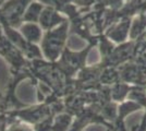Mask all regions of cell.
Returning <instances> with one entry per match:
<instances>
[{"label":"cell","mask_w":146,"mask_h":131,"mask_svg":"<svg viewBox=\"0 0 146 131\" xmlns=\"http://www.w3.org/2000/svg\"><path fill=\"white\" fill-rule=\"evenodd\" d=\"M69 30L70 21L64 22L52 30L44 32L39 48L45 60L49 63H57L60 59L63 50L67 47Z\"/></svg>","instance_id":"obj_1"},{"label":"cell","mask_w":146,"mask_h":131,"mask_svg":"<svg viewBox=\"0 0 146 131\" xmlns=\"http://www.w3.org/2000/svg\"><path fill=\"white\" fill-rule=\"evenodd\" d=\"M95 46V44L88 43L85 48L81 50H72L69 47H66L63 50L60 59L57 61L62 71L67 74L69 79H71L73 75L78 74L83 68L86 67V60L92 48Z\"/></svg>","instance_id":"obj_2"},{"label":"cell","mask_w":146,"mask_h":131,"mask_svg":"<svg viewBox=\"0 0 146 131\" xmlns=\"http://www.w3.org/2000/svg\"><path fill=\"white\" fill-rule=\"evenodd\" d=\"M33 0H0V23L17 27L23 23L27 6Z\"/></svg>","instance_id":"obj_3"},{"label":"cell","mask_w":146,"mask_h":131,"mask_svg":"<svg viewBox=\"0 0 146 131\" xmlns=\"http://www.w3.org/2000/svg\"><path fill=\"white\" fill-rule=\"evenodd\" d=\"M68 21H69V19L67 17L63 15L62 12L57 10L56 8L45 6V8L42 11V14H40L38 24L40 25V27L44 30V32H46L49 30H52V29L63 24L64 22H68Z\"/></svg>","instance_id":"obj_4"},{"label":"cell","mask_w":146,"mask_h":131,"mask_svg":"<svg viewBox=\"0 0 146 131\" xmlns=\"http://www.w3.org/2000/svg\"><path fill=\"white\" fill-rule=\"evenodd\" d=\"M19 31L27 42L39 46L44 35V30L38 23L23 22L19 26Z\"/></svg>","instance_id":"obj_5"},{"label":"cell","mask_w":146,"mask_h":131,"mask_svg":"<svg viewBox=\"0 0 146 131\" xmlns=\"http://www.w3.org/2000/svg\"><path fill=\"white\" fill-rule=\"evenodd\" d=\"M74 121V116L70 112H57L51 124V131H69L72 127V124Z\"/></svg>","instance_id":"obj_6"},{"label":"cell","mask_w":146,"mask_h":131,"mask_svg":"<svg viewBox=\"0 0 146 131\" xmlns=\"http://www.w3.org/2000/svg\"><path fill=\"white\" fill-rule=\"evenodd\" d=\"M129 24L130 23H128V21H122L118 24L112 25L105 33V36L109 41L116 42V43H122L123 41H125L127 35H128Z\"/></svg>","instance_id":"obj_7"},{"label":"cell","mask_w":146,"mask_h":131,"mask_svg":"<svg viewBox=\"0 0 146 131\" xmlns=\"http://www.w3.org/2000/svg\"><path fill=\"white\" fill-rule=\"evenodd\" d=\"M45 8L42 2L38 0H33L30 5L27 6L23 17V22H33V23H38L42 11Z\"/></svg>","instance_id":"obj_8"},{"label":"cell","mask_w":146,"mask_h":131,"mask_svg":"<svg viewBox=\"0 0 146 131\" xmlns=\"http://www.w3.org/2000/svg\"><path fill=\"white\" fill-rule=\"evenodd\" d=\"M128 94L127 85L122 84L121 82H117L109 86V97L112 102H122V100Z\"/></svg>","instance_id":"obj_9"},{"label":"cell","mask_w":146,"mask_h":131,"mask_svg":"<svg viewBox=\"0 0 146 131\" xmlns=\"http://www.w3.org/2000/svg\"><path fill=\"white\" fill-rule=\"evenodd\" d=\"M6 131H35L32 126L24 124L22 121L19 122H12L9 127H7Z\"/></svg>","instance_id":"obj_10"},{"label":"cell","mask_w":146,"mask_h":131,"mask_svg":"<svg viewBox=\"0 0 146 131\" xmlns=\"http://www.w3.org/2000/svg\"><path fill=\"white\" fill-rule=\"evenodd\" d=\"M66 2H68V3H74L75 6L78 5V6H90L91 3H93L94 2V0H64Z\"/></svg>","instance_id":"obj_11"},{"label":"cell","mask_w":146,"mask_h":131,"mask_svg":"<svg viewBox=\"0 0 146 131\" xmlns=\"http://www.w3.org/2000/svg\"><path fill=\"white\" fill-rule=\"evenodd\" d=\"M3 34V31H2V27H1V24H0V35Z\"/></svg>","instance_id":"obj_12"}]
</instances>
